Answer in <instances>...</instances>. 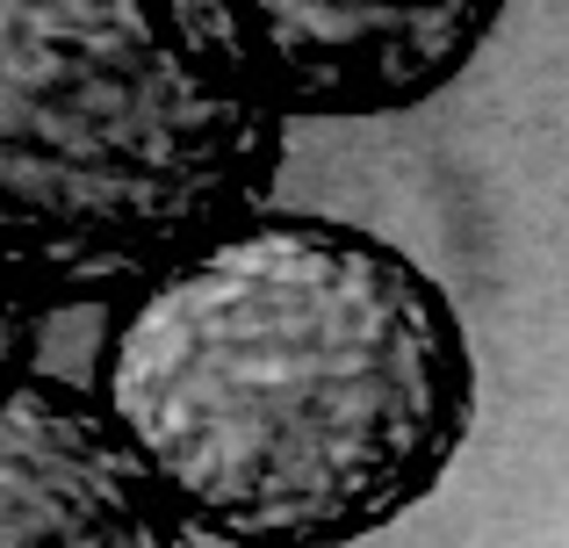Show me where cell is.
I'll use <instances>...</instances> for the list:
<instances>
[{"label": "cell", "instance_id": "1", "mask_svg": "<svg viewBox=\"0 0 569 548\" xmlns=\"http://www.w3.org/2000/svg\"><path fill=\"white\" fill-rule=\"evenodd\" d=\"M87 390L223 548L411 520L476 426V347L403 246L267 210L109 310Z\"/></svg>", "mask_w": 569, "mask_h": 548}, {"label": "cell", "instance_id": "4", "mask_svg": "<svg viewBox=\"0 0 569 548\" xmlns=\"http://www.w3.org/2000/svg\"><path fill=\"white\" fill-rule=\"evenodd\" d=\"M194 520L87 382L14 368L0 397V548H188Z\"/></svg>", "mask_w": 569, "mask_h": 548}, {"label": "cell", "instance_id": "2", "mask_svg": "<svg viewBox=\"0 0 569 548\" xmlns=\"http://www.w3.org/2000/svg\"><path fill=\"white\" fill-rule=\"evenodd\" d=\"M289 123L173 43L167 0L0 8V246L8 303L58 310L159 281L274 210Z\"/></svg>", "mask_w": 569, "mask_h": 548}, {"label": "cell", "instance_id": "3", "mask_svg": "<svg viewBox=\"0 0 569 548\" xmlns=\"http://www.w3.org/2000/svg\"><path fill=\"white\" fill-rule=\"evenodd\" d=\"M505 0H167V29L194 72L274 123L426 109L469 72Z\"/></svg>", "mask_w": 569, "mask_h": 548}]
</instances>
